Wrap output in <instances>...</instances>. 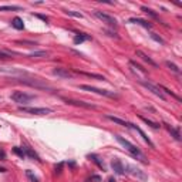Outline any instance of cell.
Listing matches in <instances>:
<instances>
[{"label":"cell","instance_id":"obj_1","mask_svg":"<svg viewBox=\"0 0 182 182\" xmlns=\"http://www.w3.org/2000/svg\"><path fill=\"white\" fill-rule=\"evenodd\" d=\"M115 139H117V141L120 142V144L122 145L124 148H125L127 151L130 152V154L133 155V157H135L137 159H139L141 162H144V164H148V161H147V158H145V155L142 154V152L139 151L138 148H137L135 145L131 144V142L128 141V139H125L124 137H121V135H115Z\"/></svg>","mask_w":182,"mask_h":182},{"label":"cell","instance_id":"obj_2","mask_svg":"<svg viewBox=\"0 0 182 182\" xmlns=\"http://www.w3.org/2000/svg\"><path fill=\"white\" fill-rule=\"evenodd\" d=\"M124 169H125V172H128L130 175H133L134 178L139 179V181H148V175H147V174H145L142 169L134 167V165H131V164L124 165Z\"/></svg>","mask_w":182,"mask_h":182},{"label":"cell","instance_id":"obj_3","mask_svg":"<svg viewBox=\"0 0 182 182\" xmlns=\"http://www.w3.org/2000/svg\"><path fill=\"white\" fill-rule=\"evenodd\" d=\"M10 98L14 102H17V104H27V102H30L31 100H34L36 97H34L33 94L24 93V91H14V93L10 96Z\"/></svg>","mask_w":182,"mask_h":182},{"label":"cell","instance_id":"obj_4","mask_svg":"<svg viewBox=\"0 0 182 182\" xmlns=\"http://www.w3.org/2000/svg\"><path fill=\"white\" fill-rule=\"evenodd\" d=\"M81 90H84V91H90V93H96L98 94V96H104V97H117V94L114 93V91H108V90H101V88H97V87H93V86H86V84H81L80 86Z\"/></svg>","mask_w":182,"mask_h":182},{"label":"cell","instance_id":"obj_5","mask_svg":"<svg viewBox=\"0 0 182 182\" xmlns=\"http://www.w3.org/2000/svg\"><path fill=\"white\" fill-rule=\"evenodd\" d=\"M139 81V84L141 86H144L145 88L148 90V91H151V93H154L157 97H159L161 100H167V97H165V94L161 91V88L159 87H157L155 84H152V83H149V81H145V80H138Z\"/></svg>","mask_w":182,"mask_h":182},{"label":"cell","instance_id":"obj_6","mask_svg":"<svg viewBox=\"0 0 182 182\" xmlns=\"http://www.w3.org/2000/svg\"><path fill=\"white\" fill-rule=\"evenodd\" d=\"M94 16H96L97 19H100L102 23H105V24H108L110 27H117V20L112 17V16L107 14V13H102V12H98V10H96L94 12Z\"/></svg>","mask_w":182,"mask_h":182},{"label":"cell","instance_id":"obj_7","mask_svg":"<svg viewBox=\"0 0 182 182\" xmlns=\"http://www.w3.org/2000/svg\"><path fill=\"white\" fill-rule=\"evenodd\" d=\"M20 110L29 114H36V115H46L53 112L51 108H39V107H20Z\"/></svg>","mask_w":182,"mask_h":182},{"label":"cell","instance_id":"obj_8","mask_svg":"<svg viewBox=\"0 0 182 182\" xmlns=\"http://www.w3.org/2000/svg\"><path fill=\"white\" fill-rule=\"evenodd\" d=\"M111 168L114 169L115 174H118V175H124V174H125V169H124V164L121 162L120 159H117V158H114V159L111 161Z\"/></svg>","mask_w":182,"mask_h":182},{"label":"cell","instance_id":"obj_9","mask_svg":"<svg viewBox=\"0 0 182 182\" xmlns=\"http://www.w3.org/2000/svg\"><path fill=\"white\" fill-rule=\"evenodd\" d=\"M135 53H137V56H138V57H139V59H141V60H144V61H145V63H148V64H149V65H152V67H155V68H157V67H158V64H157V63H155V61H154V60H152V59H151V57H149V56H148V54H145V53H144V51H142V50H137V51H135Z\"/></svg>","mask_w":182,"mask_h":182},{"label":"cell","instance_id":"obj_10","mask_svg":"<svg viewBox=\"0 0 182 182\" xmlns=\"http://www.w3.org/2000/svg\"><path fill=\"white\" fill-rule=\"evenodd\" d=\"M53 74L57 75V77H61V78H71L73 77V74H71L67 68H60V67L54 68V70H53Z\"/></svg>","mask_w":182,"mask_h":182},{"label":"cell","instance_id":"obj_11","mask_svg":"<svg viewBox=\"0 0 182 182\" xmlns=\"http://www.w3.org/2000/svg\"><path fill=\"white\" fill-rule=\"evenodd\" d=\"M128 22L134 23V24H139V26H142V27H145V29H151L152 27V24L149 22H147V20H142V19H138V17H131Z\"/></svg>","mask_w":182,"mask_h":182},{"label":"cell","instance_id":"obj_12","mask_svg":"<svg viewBox=\"0 0 182 182\" xmlns=\"http://www.w3.org/2000/svg\"><path fill=\"white\" fill-rule=\"evenodd\" d=\"M64 101L70 105H77V107H84V108H96V105L88 104V102H84V101H75V100H64Z\"/></svg>","mask_w":182,"mask_h":182},{"label":"cell","instance_id":"obj_13","mask_svg":"<svg viewBox=\"0 0 182 182\" xmlns=\"http://www.w3.org/2000/svg\"><path fill=\"white\" fill-rule=\"evenodd\" d=\"M130 128H134V130H137V131H138L139 134H141V137H142V138H144V141H145V142H148V145H149V147H151V148H155L154 142H152L151 139H149L148 137H147V134H145L144 131L141 130V128H138V127H137V125H134V124H131V127H130Z\"/></svg>","mask_w":182,"mask_h":182},{"label":"cell","instance_id":"obj_14","mask_svg":"<svg viewBox=\"0 0 182 182\" xmlns=\"http://www.w3.org/2000/svg\"><path fill=\"white\" fill-rule=\"evenodd\" d=\"M105 117L108 118L110 121H112V122L118 124V125H124V127H131V122H127L125 120H121V118L118 117H112V115H105Z\"/></svg>","mask_w":182,"mask_h":182},{"label":"cell","instance_id":"obj_15","mask_svg":"<svg viewBox=\"0 0 182 182\" xmlns=\"http://www.w3.org/2000/svg\"><path fill=\"white\" fill-rule=\"evenodd\" d=\"M164 125L167 127V130H168V133L171 134V135L174 137V138L176 139V141H181V134H179V130H176V128H174V127H171V125H168V124H164Z\"/></svg>","mask_w":182,"mask_h":182},{"label":"cell","instance_id":"obj_16","mask_svg":"<svg viewBox=\"0 0 182 182\" xmlns=\"http://www.w3.org/2000/svg\"><path fill=\"white\" fill-rule=\"evenodd\" d=\"M12 26L16 30H23V29H24V23H23V20L20 19V17H14V19L12 20Z\"/></svg>","mask_w":182,"mask_h":182},{"label":"cell","instance_id":"obj_17","mask_svg":"<svg viewBox=\"0 0 182 182\" xmlns=\"http://www.w3.org/2000/svg\"><path fill=\"white\" fill-rule=\"evenodd\" d=\"M23 151H24V154H26V155H29V157L33 158V159H36V161H41V159H40V157H39V155L36 154V152H34L31 148H29V147H24V148H23Z\"/></svg>","mask_w":182,"mask_h":182},{"label":"cell","instance_id":"obj_18","mask_svg":"<svg viewBox=\"0 0 182 182\" xmlns=\"http://www.w3.org/2000/svg\"><path fill=\"white\" fill-rule=\"evenodd\" d=\"M90 36H87V34H77V36H75L74 37V44H81L83 43V41H86V40H90Z\"/></svg>","mask_w":182,"mask_h":182},{"label":"cell","instance_id":"obj_19","mask_svg":"<svg viewBox=\"0 0 182 182\" xmlns=\"http://www.w3.org/2000/svg\"><path fill=\"white\" fill-rule=\"evenodd\" d=\"M75 73L87 75V77H91V78H97V80H102V81L105 80V77H102V75H100V74H94V73H84V71H78V70H75Z\"/></svg>","mask_w":182,"mask_h":182},{"label":"cell","instance_id":"obj_20","mask_svg":"<svg viewBox=\"0 0 182 182\" xmlns=\"http://www.w3.org/2000/svg\"><path fill=\"white\" fill-rule=\"evenodd\" d=\"M139 118H141V120L144 121V122L147 124V125H149V127H151V128H155V130H157V128H159V127H161L158 122H154V121H151V120H148V118L142 117V115H139Z\"/></svg>","mask_w":182,"mask_h":182},{"label":"cell","instance_id":"obj_21","mask_svg":"<svg viewBox=\"0 0 182 182\" xmlns=\"http://www.w3.org/2000/svg\"><path fill=\"white\" fill-rule=\"evenodd\" d=\"M141 10H142V12H145V13H147V14H149V16H151V17H152V19H158V14L154 12V10H151V9H149V7L142 6V7H141Z\"/></svg>","mask_w":182,"mask_h":182},{"label":"cell","instance_id":"obj_22","mask_svg":"<svg viewBox=\"0 0 182 182\" xmlns=\"http://www.w3.org/2000/svg\"><path fill=\"white\" fill-rule=\"evenodd\" d=\"M88 158H90V159H91V161H93V162H96V164H97V165H98V167H100V168H101V169H104V164H102V162H101V161H100V158H98V157H97V155L91 154V155H88Z\"/></svg>","mask_w":182,"mask_h":182},{"label":"cell","instance_id":"obj_23","mask_svg":"<svg viewBox=\"0 0 182 182\" xmlns=\"http://www.w3.org/2000/svg\"><path fill=\"white\" fill-rule=\"evenodd\" d=\"M10 10H22V7L20 6H0V12H10Z\"/></svg>","mask_w":182,"mask_h":182},{"label":"cell","instance_id":"obj_24","mask_svg":"<svg viewBox=\"0 0 182 182\" xmlns=\"http://www.w3.org/2000/svg\"><path fill=\"white\" fill-rule=\"evenodd\" d=\"M165 64H167V67H169L171 70L174 71V73H176V74H179V73H181V70H179V67L176 64H174V63H171V61H167L165 63Z\"/></svg>","mask_w":182,"mask_h":182},{"label":"cell","instance_id":"obj_25","mask_svg":"<svg viewBox=\"0 0 182 182\" xmlns=\"http://www.w3.org/2000/svg\"><path fill=\"white\" fill-rule=\"evenodd\" d=\"M65 14L73 16V17H77V19H83V14L78 12H73V10H65Z\"/></svg>","mask_w":182,"mask_h":182},{"label":"cell","instance_id":"obj_26","mask_svg":"<svg viewBox=\"0 0 182 182\" xmlns=\"http://www.w3.org/2000/svg\"><path fill=\"white\" fill-rule=\"evenodd\" d=\"M13 152H14L16 155H19L20 158H24L26 157V154H24V151H23V148L20 149L19 147H14V148H13Z\"/></svg>","mask_w":182,"mask_h":182},{"label":"cell","instance_id":"obj_27","mask_svg":"<svg viewBox=\"0 0 182 182\" xmlns=\"http://www.w3.org/2000/svg\"><path fill=\"white\" fill-rule=\"evenodd\" d=\"M26 174H27V176H29V179H30L31 182H40L39 181V178L36 175H34L33 172H31V171H26Z\"/></svg>","mask_w":182,"mask_h":182},{"label":"cell","instance_id":"obj_28","mask_svg":"<svg viewBox=\"0 0 182 182\" xmlns=\"http://www.w3.org/2000/svg\"><path fill=\"white\" fill-rule=\"evenodd\" d=\"M30 57H46L47 56V53L46 51H34L31 53V54H29Z\"/></svg>","mask_w":182,"mask_h":182},{"label":"cell","instance_id":"obj_29","mask_svg":"<svg viewBox=\"0 0 182 182\" xmlns=\"http://www.w3.org/2000/svg\"><path fill=\"white\" fill-rule=\"evenodd\" d=\"M159 88L162 90V91H165V93H167V94H171V97H174V98H176V100H178V101H181V98H179V97L176 96L175 93H172V91H169V90H168V88H165V87H159Z\"/></svg>","mask_w":182,"mask_h":182},{"label":"cell","instance_id":"obj_30","mask_svg":"<svg viewBox=\"0 0 182 182\" xmlns=\"http://www.w3.org/2000/svg\"><path fill=\"white\" fill-rule=\"evenodd\" d=\"M9 57H12V53L0 50V59H9Z\"/></svg>","mask_w":182,"mask_h":182},{"label":"cell","instance_id":"obj_31","mask_svg":"<svg viewBox=\"0 0 182 182\" xmlns=\"http://www.w3.org/2000/svg\"><path fill=\"white\" fill-rule=\"evenodd\" d=\"M149 36H151V37L154 39V40L157 41V43H161V44H164V43H165V41H164L162 39L159 37V36H157V34H155V33H151V34H149Z\"/></svg>","mask_w":182,"mask_h":182},{"label":"cell","instance_id":"obj_32","mask_svg":"<svg viewBox=\"0 0 182 182\" xmlns=\"http://www.w3.org/2000/svg\"><path fill=\"white\" fill-rule=\"evenodd\" d=\"M63 165H64L63 162H60L59 165H56V174H57V175H60V174L63 172Z\"/></svg>","mask_w":182,"mask_h":182},{"label":"cell","instance_id":"obj_33","mask_svg":"<svg viewBox=\"0 0 182 182\" xmlns=\"http://www.w3.org/2000/svg\"><path fill=\"white\" fill-rule=\"evenodd\" d=\"M36 16H37V17H39V19H41V20H44V22H47V20H49V19H47V17H46V16H41V14H36Z\"/></svg>","mask_w":182,"mask_h":182},{"label":"cell","instance_id":"obj_34","mask_svg":"<svg viewBox=\"0 0 182 182\" xmlns=\"http://www.w3.org/2000/svg\"><path fill=\"white\" fill-rule=\"evenodd\" d=\"M108 182H117V181H115V179L111 176V178H108Z\"/></svg>","mask_w":182,"mask_h":182},{"label":"cell","instance_id":"obj_35","mask_svg":"<svg viewBox=\"0 0 182 182\" xmlns=\"http://www.w3.org/2000/svg\"><path fill=\"white\" fill-rule=\"evenodd\" d=\"M0 172H6V168H0Z\"/></svg>","mask_w":182,"mask_h":182}]
</instances>
